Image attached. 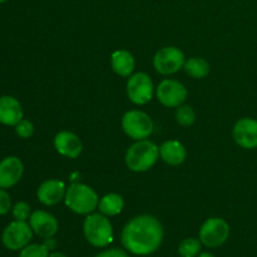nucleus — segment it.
Wrapping results in <instances>:
<instances>
[{
	"label": "nucleus",
	"instance_id": "nucleus-1",
	"mask_svg": "<svg viewBox=\"0 0 257 257\" xmlns=\"http://www.w3.org/2000/svg\"><path fill=\"white\" fill-rule=\"evenodd\" d=\"M163 236V226L158 218L151 215H140L125 223L120 241L128 252L147 256L161 247Z\"/></svg>",
	"mask_w": 257,
	"mask_h": 257
},
{
	"label": "nucleus",
	"instance_id": "nucleus-16",
	"mask_svg": "<svg viewBox=\"0 0 257 257\" xmlns=\"http://www.w3.org/2000/svg\"><path fill=\"white\" fill-rule=\"evenodd\" d=\"M24 118L23 107L17 98L12 95L0 97V123L9 127H15Z\"/></svg>",
	"mask_w": 257,
	"mask_h": 257
},
{
	"label": "nucleus",
	"instance_id": "nucleus-7",
	"mask_svg": "<svg viewBox=\"0 0 257 257\" xmlns=\"http://www.w3.org/2000/svg\"><path fill=\"white\" fill-rule=\"evenodd\" d=\"M33 230L27 221L14 220L4 228L2 233V242L8 250L20 251L29 245L33 238Z\"/></svg>",
	"mask_w": 257,
	"mask_h": 257
},
{
	"label": "nucleus",
	"instance_id": "nucleus-12",
	"mask_svg": "<svg viewBox=\"0 0 257 257\" xmlns=\"http://www.w3.org/2000/svg\"><path fill=\"white\" fill-rule=\"evenodd\" d=\"M24 165L15 156H9L0 161V188H12L22 180Z\"/></svg>",
	"mask_w": 257,
	"mask_h": 257
},
{
	"label": "nucleus",
	"instance_id": "nucleus-19",
	"mask_svg": "<svg viewBox=\"0 0 257 257\" xmlns=\"http://www.w3.org/2000/svg\"><path fill=\"white\" fill-rule=\"evenodd\" d=\"M124 208V200L118 193H107L99 198L98 203V210L100 213H103L107 217H113V216L119 215Z\"/></svg>",
	"mask_w": 257,
	"mask_h": 257
},
{
	"label": "nucleus",
	"instance_id": "nucleus-28",
	"mask_svg": "<svg viewBox=\"0 0 257 257\" xmlns=\"http://www.w3.org/2000/svg\"><path fill=\"white\" fill-rule=\"evenodd\" d=\"M44 245L47 246V248L48 250H53V248L55 247V246H57V242H55V240L53 237H49V238H44Z\"/></svg>",
	"mask_w": 257,
	"mask_h": 257
},
{
	"label": "nucleus",
	"instance_id": "nucleus-25",
	"mask_svg": "<svg viewBox=\"0 0 257 257\" xmlns=\"http://www.w3.org/2000/svg\"><path fill=\"white\" fill-rule=\"evenodd\" d=\"M14 130L18 137L23 138V140L30 138L34 135V124L29 119H24V118L15 125Z\"/></svg>",
	"mask_w": 257,
	"mask_h": 257
},
{
	"label": "nucleus",
	"instance_id": "nucleus-9",
	"mask_svg": "<svg viewBox=\"0 0 257 257\" xmlns=\"http://www.w3.org/2000/svg\"><path fill=\"white\" fill-rule=\"evenodd\" d=\"M186 57L177 47H165L153 57V67L160 74L170 75L183 69Z\"/></svg>",
	"mask_w": 257,
	"mask_h": 257
},
{
	"label": "nucleus",
	"instance_id": "nucleus-29",
	"mask_svg": "<svg viewBox=\"0 0 257 257\" xmlns=\"http://www.w3.org/2000/svg\"><path fill=\"white\" fill-rule=\"evenodd\" d=\"M49 257H67V255H64L63 252H58V251H55V252L49 253Z\"/></svg>",
	"mask_w": 257,
	"mask_h": 257
},
{
	"label": "nucleus",
	"instance_id": "nucleus-11",
	"mask_svg": "<svg viewBox=\"0 0 257 257\" xmlns=\"http://www.w3.org/2000/svg\"><path fill=\"white\" fill-rule=\"evenodd\" d=\"M235 142L245 150L257 148V119L245 117L235 123L232 130Z\"/></svg>",
	"mask_w": 257,
	"mask_h": 257
},
{
	"label": "nucleus",
	"instance_id": "nucleus-10",
	"mask_svg": "<svg viewBox=\"0 0 257 257\" xmlns=\"http://www.w3.org/2000/svg\"><path fill=\"white\" fill-rule=\"evenodd\" d=\"M187 88L176 79H163L156 88L158 102L168 108H177L187 98Z\"/></svg>",
	"mask_w": 257,
	"mask_h": 257
},
{
	"label": "nucleus",
	"instance_id": "nucleus-17",
	"mask_svg": "<svg viewBox=\"0 0 257 257\" xmlns=\"http://www.w3.org/2000/svg\"><path fill=\"white\" fill-rule=\"evenodd\" d=\"M160 157L170 166H180L187 158L186 147L177 140H168L160 146Z\"/></svg>",
	"mask_w": 257,
	"mask_h": 257
},
{
	"label": "nucleus",
	"instance_id": "nucleus-26",
	"mask_svg": "<svg viewBox=\"0 0 257 257\" xmlns=\"http://www.w3.org/2000/svg\"><path fill=\"white\" fill-rule=\"evenodd\" d=\"M12 198L7 192V190L0 188V216H4L12 211Z\"/></svg>",
	"mask_w": 257,
	"mask_h": 257
},
{
	"label": "nucleus",
	"instance_id": "nucleus-30",
	"mask_svg": "<svg viewBox=\"0 0 257 257\" xmlns=\"http://www.w3.org/2000/svg\"><path fill=\"white\" fill-rule=\"evenodd\" d=\"M198 257H215V255H212V253L210 252H202L198 255Z\"/></svg>",
	"mask_w": 257,
	"mask_h": 257
},
{
	"label": "nucleus",
	"instance_id": "nucleus-31",
	"mask_svg": "<svg viewBox=\"0 0 257 257\" xmlns=\"http://www.w3.org/2000/svg\"><path fill=\"white\" fill-rule=\"evenodd\" d=\"M5 2H8V0H0V4H3V3H5Z\"/></svg>",
	"mask_w": 257,
	"mask_h": 257
},
{
	"label": "nucleus",
	"instance_id": "nucleus-3",
	"mask_svg": "<svg viewBox=\"0 0 257 257\" xmlns=\"http://www.w3.org/2000/svg\"><path fill=\"white\" fill-rule=\"evenodd\" d=\"M65 206L77 215L87 216L98 208L99 197L90 186L84 183H72L67 188L64 197Z\"/></svg>",
	"mask_w": 257,
	"mask_h": 257
},
{
	"label": "nucleus",
	"instance_id": "nucleus-23",
	"mask_svg": "<svg viewBox=\"0 0 257 257\" xmlns=\"http://www.w3.org/2000/svg\"><path fill=\"white\" fill-rule=\"evenodd\" d=\"M19 257H49V250L44 243H29L20 250Z\"/></svg>",
	"mask_w": 257,
	"mask_h": 257
},
{
	"label": "nucleus",
	"instance_id": "nucleus-20",
	"mask_svg": "<svg viewBox=\"0 0 257 257\" xmlns=\"http://www.w3.org/2000/svg\"><path fill=\"white\" fill-rule=\"evenodd\" d=\"M183 69L190 77L195 79H202L210 74V63L206 59L200 57H192L190 59H186Z\"/></svg>",
	"mask_w": 257,
	"mask_h": 257
},
{
	"label": "nucleus",
	"instance_id": "nucleus-27",
	"mask_svg": "<svg viewBox=\"0 0 257 257\" xmlns=\"http://www.w3.org/2000/svg\"><path fill=\"white\" fill-rule=\"evenodd\" d=\"M95 257H130V255L120 248H109L99 252Z\"/></svg>",
	"mask_w": 257,
	"mask_h": 257
},
{
	"label": "nucleus",
	"instance_id": "nucleus-6",
	"mask_svg": "<svg viewBox=\"0 0 257 257\" xmlns=\"http://www.w3.org/2000/svg\"><path fill=\"white\" fill-rule=\"evenodd\" d=\"M228 237H230V225L223 218H208L200 228V241L206 247H220L228 240Z\"/></svg>",
	"mask_w": 257,
	"mask_h": 257
},
{
	"label": "nucleus",
	"instance_id": "nucleus-15",
	"mask_svg": "<svg viewBox=\"0 0 257 257\" xmlns=\"http://www.w3.org/2000/svg\"><path fill=\"white\" fill-rule=\"evenodd\" d=\"M54 148L60 156L67 158H78L83 151L82 141L75 133L62 131L54 138Z\"/></svg>",
	"mask_w": 257,
	"mask_h": 257
},
{
	"label": "nucleus",
	"instance_id": "nucleus-18",
	"mask_svg": "<svg viewBox=\"0 0 257 257\" xmlns=\"http://www.w3.org/2000/svg\"><path fill=\"white\" fill-rule=\"evenodd\" d=\"M110 65L114 73L120 77H131L135 70L136 60L135 57L128 50H115L110 55Z\"/></svg>",
	"mask_w": 257,
	"mask_h": 257
},
{
	"label": "nucleus",
	"instance_id": "nucleus-2",
	"mask_svg": "<svg viewBox=\"0 0 257 257\" xmlns=\"http://www.w3.org/2000/svg\"><path fill=\"white\" fill-rule=\"evenodd\" d=\"M160 158V147L150 140L136 141L125 152V166L132 172H146L156 165Z\"/></svg>",
	"mask_w": 257,
	"mask_h": 257
},
{
	"label": "nucleus",
	"instance_id": "nucleus-24",
	"mask_svg": "<svg viewBox=\"0 0 257 257\" xmlns=\"http://www.w3.org/2000/svg\"><path fill=\"white\" fill-rule=\"evenodd\" d=\"M12 215L14 220L27 221L29 220L30 215H32V208H30L29 203L24 202V201H19L12 207Z\"/></svg>",
	"mask_w": 257,
	"mask_h": 257
},
{
	"label": "nucleus",
	"instance_id": "nucleus-21",
	"mask_svg": "<svg viewBox=\"0 0 257 257\" xmlns=\"http://www.w3.org/2000/svg\"><path fill=\"white\" fill-rule=\"evenodd\" d=\"M202 242L197 238L188 237L181 241L178 246V253L181 257H196L200 255Z\"/></svg>",
	"mask_w": 257,
	"mask_h": 257
},
{
	"label": "nucleus",
	"instance_id": "nucleus-4",
	"mask_svg": "<svg viewBox=\"0 0 257 257\" xmlns=\"http://www.w3.org/2000/svg\"><path fill=\"white\" fill-rule=\"evenodd\" d=\"M83 233L94 247H105L113 241V227L109 218L103 213H89L83 222Z\"/></svg>",
	"mask_w": 257,
	"mask_h": 257
},
{
	"label": "nucleus",
	"instance_id": "nucleus-8",
	"mask_svg": "<svg viewBox=\"0 0 257 257\" xmlns=\"http://www.w3.org/2000/svg\"><path fill=\"white\" fill-rule=\"evenodd\" d=\"M155 85L150 75L145 72H138L131 75L127 82V95L132 103L145 105L153 98Z\"/></svg>",
	"mask_w": 257,
	"mask_h": 257
},
{
	"label": "nucleus",
	"instance_id": "nucleus-22",
	"mask_svg": "<svg viewBox=\"0 0 257 257\" xmlns=\"http://www.w3.org/2000/svg\"><path fill=\"white\" fill-rule=\"evenodd\" d=\"M176 122L180 125H183V127H190L195 123L196 120V113L193 110L192 107L190 105L181 104L180 107L176 108Z\"/></svg>",
	"mask_w": 257,
	"mask_h": 257
},
{
	"label": "nucleus",
	"instance_id": "nucleus-13",
	"mask_svg": "<svg viewBox=\"0 0 257 257\" xmlns=\"http://www.w3.org/2000/svg\"><path fill=\"white\" fill-rule=\"evenodd\" d=\"M29 225L33 232L43 238L54 237L55 233L59 230V223H58L57 218L52 213L43 210H37L32 212L29 217Z\"/></svg>",
	"mask_w": 257,
	"mask_h": 257
},
{
	"label": "nucleus",
	"instance_id": "nucleus-5",
	"mask_svg": "<svg viewBox=\"0 0 257 257\" xmlns=\"http://www.w3.org/2000/svg\"><path fill=\"white\" fill-rule=\"evenodd\" d=\"M123 132L135 141L147 140L155 130V124L150 115L142 110H128L122 117Z\"/></svg>",
	"mask_w": 257,
	"mask_h": 257
},
{
	"label": "nucleus",
	"instance_id": "nucleus-14",
	"mask_svg": "<svg viewBox=\"0 0 257 257\" xmlns=\"http://www.w3.org/2000/svg\"><path fill=\"white\" fill-rule=\"evenodd\" d=\"M67 187L64 182L59 180H47L38 187L37 197L44 206H54L64 200Z\"/></svg>",
	"mask_w": 257,
	"mask_h": 257
}]
</instances>
